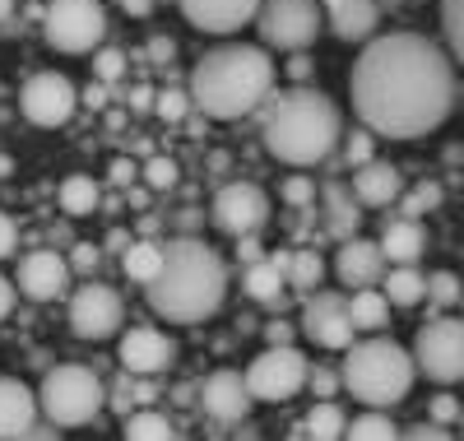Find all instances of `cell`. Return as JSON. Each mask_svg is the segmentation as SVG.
<instances>
[{"instance_id": "obj_2", "label": "cell", "mask_w": 464, "mask_h": 441, "mask_svg": "<svg viewBox=\"0 0 464 441\" xmlns=\"http://www.w3.org/2000/svg\"><path fill=\"white\" fill-rule=\"evenodd\" d=\"M190 98L214 122H237L275 98V56L251 43L214 47L190 70Z\"/></svg>"}, {"instance_id": "obj_54", "label": "cell", "mask_w": 464, "mask_h": 441, "mask_svg": "<svg viewBox=\"0 0 464 441\" xmlns=\"http://www.w3.org/2000/svg\"><path fill=\"white\" fill-rule=\"evenodd\" d=\"M10 15V0H0V19H5Z\"/></svg>"}, {"instance_id": "obj_51", "label": "cell", "mask_w": 464, "mask_h": 441, "mask_svg": "<svg viewBox=\"0 0 464 441\" xmlns=\"http://www.w3.org/2000/svg\"><path fill=\"white\" fill-rule=\"evenodd\" d=\"M84 103H89L93 112H98V107L107 103V84H102V79H98V84H89V89H84Z\"/></svg>"}, {"instance_id": "obj_37", "label": "cell", "mask_w": 464, "mask_h": 441, "mask_svg": "<svg viewBox=\"0 0 464 441\" xmlns=\"http://www.w3.org/2000/svg\"><path fill=\"white\" fill-rule=\"evenodd\" d=\"M459 279L450 274V270H437V274H428V302L432 307H455L459 302Z\"/></svg>"}, {"instance_id": "obj_31", "label": "cell", "mask_w": 464, "mask_h": 441, "mask_svg": "<svg viewBox=\"0 0 464 441\" xmlns=\"http://www.w3.org/2000/svg\"><path fill=\"white\" fill-rule=\"evenodd\" d=\"M321 279H325V260H321V251H293V256H288V289L312 293Z\"/></svg>"}, {"instance_id": "obj_19", "label": "cell", "mask_w": 464, "mask_h": 441, "mask_svg": "<svg viewBox=\"0 0 464 441\" xmlns=\"http://www.w3.org/2000/svg\"><path fill=\"white\" fill-rule=\"evenodd\" d=\"M334 274L343 279L348 289H372L376 279L385 274V251H381V242H367V237H348V242H339Z\"/></svg>"}, {"instance_id": "obj_36", "label": "cell", "mask_w": 464, "mask_h": 441, "mask_svg": "<svg viewBox=\"0 0 464 441\" xmlns=\"http://www.w3.org/2000/svg\"><path fill=\"white\" fill-rule=\"evenodd\" d=\"M126 74V52L121 47H98L93 52V79H102V84H121Z\"/></svg>"}, {"instance_id": "obj_41", "label": "cell", "mask_w": 464, "mask_h": 441, "mask_svg": "<svg viewBox=\"0 0 464 441\" xmlns=\"http://www.w3.org/2000/svg\"><path fill=\"white\" fill-rule=\"evenodd\" d=\"M284 200H288L293 210L316 205V181H306V177H288V181H284Z\"/></svg>"}, {"instance_id": "obj_21", "label": "cell", "mask_w": 464, "mask_h": 441, "mask_svg": "<svg viewBox=\"0 0 464 441\" xmlns=\"http://www.w3.org/2000/svg\"><path fill=\"white\" fill-rule=\"evenodd\" d=\"M321 10L330 15V28L343 43H372L376 37V24H381L376 0H321Z\"/></svg>"}, {"instance_id": "obj_32", "label": "cell", "mask_w": 464, "mask_h": 441, "mask_svg": "<svg viewBox=\"0 0 464 441\" xmlns=\"http://www.w3.org/2000/svg\"><path fill=\"white\" fill-rule=\"evenodd\" d=\"M441 33H446L455 65L464 70V0H441Z\"/></svg>"}, {"instance_id": "obj_50", "label": "cell", "mask_w": 464, "mask_h": 441, "mask_svg": "<svg viewBox=\"0 0 464 441\" xmlns=\"http://www.w3.org/2000/svg\"><path fill=\"white\" fill-rule=\"evenodd\" d=\"M130 19H144V15H153V0H116Z\"/></svg>"}, {"instance_id": "obj_35", "label": "cell", "mask_w": 464, "mask_h": 441, "mask_svg": "<svg viewBox=\"0 0 464 441\" xmlns=\"http://www.w3.org/2000/svg\"><path fill=\"white\" fill-rule=\"evenodd\" d=\"M395 205H400V214L418 219V214H428V210H437V205H441V186H437V181H422V186H413L409 195H400Z\"/></svg>"}, {"instance_id": "obj_4", "label": "cell", "mask_w": 464, "mask_h": 441, "mask_svg": "<svg viewBox=\"0 0 464 441\" xmlns=\"http://www.w3.org/2000/svg\"><path fill=\"white\" fill-rule=\"evenodd\" d=\"M265 149L288 168H316L321 158H330V149L343 140V122H339V107L316 93V89H288L275 93L265 103Z\"/></svg>"}, {"instance_id": "obj_24", "label": "cell", "mask_w": 464, "mask_h": 441, "mask_svg": "<svg viewBox=\"0 0 464 441\" xmlns=\"http://www.w3.org/2000/svg\"><path fill=\"white\" fill-rule=\"evenodd\" d=\"M422 247H428V232L418 228V219L400 214V219H385V223H381V251H385V260L413 265V260L422 256Z\"/></svg>"}, {"instance_id": "obj_14", "label": "cell", "mask_w": 464, "mask_h": 441, "mask_svg": "<svg viewBox=\"0 0 464 441\" xmlns=\"http://www.w3.org/2000/svg\"><path fill=\"white\" fill-rule=\"evenodd\" d=\"M353 316H348V298L334 293H316L302 311V335L316 339L321 348H348L353 344Z\"/></svg>"}, {"instance_id": "obj_26", "label": "cell", "mask_w": 464, "mask_h": 441, "mask_svg": "<svg viewBox=\"0 0 464 441\" xmlns=\"http://www.w3.org/2000/svg\"><path fill=\"white\" fill-rule=\"evenodd\" d=\"M381 293L391 298V307H418L428 298V274H418L413 265H395L391 274H381Z\"/></svg>"}, {"instance_id": "obj_10", "label": "cell", "mask_w": 464, "mask_h": 441, "mask_svg": "<svg viewBox=\"0 0 464 441\" xmlns=\"http://www.w3.org/2000/svg\"><path fill=\"white\" fill-rule=\"evenodd\" d=\"M306 377H312V363H306L302 348H293V344H269L246 368V386H251L256 399H265V405L293 399L306 386Z\"/></svg>"}, {"instance_id": "obj_6", "label": "cell", "mask_w": 464, "mask_h": 441, "mask_svg": "<svg viewBox=\"0 0 464 441\" xmlns=\"http://www.w3.org/2000/svg\"><path fill=\"white\" fill-rule=\"evenodd\" d=\"M37 405L43 414L56 423V427H84L102 414L107 405V390L98 381L93 368L84 363H65V368H52L43 377V390H37Z\"/></svg>"}, {"instance_id": "obj_45", "label": "cell", "mask_w": 464, "mask_h": 441, "mask_svg": "<svg viewBox=\"0 0 464 441\" xmlns=\"http://www.w3.org/2000/svg\"><path fill=\"white\" fill-rule=\"evenodd\" d=\"M14 242H19V228H14V219H10V214H0V260H5V256L14 251Z\"/></svg>"}, {"instance_id": "obj_13", "label": "cell", "mask_w": 464, "mask_h": 441, "mask_svg": "<svg viewBox=\"0 0 464 441\" xmlns=\"http://www.w3.org/2000/svg\"><path fill=\"white\" fill-rule=\"evenodd\" d=\"M265 219H269V200H265V191L251 186V181H227V186L214 195V223H218L223 232H232V237L260 232Z\"/></svg>"}, {"instance_id": "obj_9", "label": "cell", "mask_w": 464, "mask_h": 441, "mask_svg": "<svg viewBox=\"0 0 464 441\" xmlns=\"http://www.w3.org/2000/svg\"><path fill=\"white\" fill-rule=\"evenodd\" d=\"M256 24H260L265 47L306 52L321 37V0H265Z\"/></svg>"}, {"instance_id": "obj_39", "label": "cell", "mask_w": 464, "mask_h": 441, "mask_svg": "<svg viewBox=\"0 0 464 441\" xmlns=\"http://www.w3.org/2000/svg\"><path fill=\"white\" fill-rule=\"evenodd\" d=\"M144 181L153 191H172L177 186V163H172V158H149V163H144Z\"/></svg>"}, {"instance_id": "obj_53", "label": "cell", "mask_w": 464, "mask_h": 441, "mask_svg": "<svg viewBox=\"0 0 464 441\" xmlns=\"http://www.w3.org/2000/svg\"><path fill=\"white\" fill-rule=\"evenodd\" d=\"M130 103H135V107H153V93H149V89H135Z\"/></svg>"}, {"instance_id": "obj_43", "label": "cell", "mask_w": 464, "mask_h": 441, "mask_svg": "<svg viewBox=\"0 0 464 441\" xmlns=\"http://www.w3.org/2000/svg\"><path fill=\"white\" fill-rule=\"evenodd\" d=\"M98 256H102L98 247H89V242H80V247H74V251H70V270H74V274H93V265H98Z\"/></svg>"}, {"instance_id": "obj_16", "label": "cell", "mask_w": 464, "mask_h": 441, "mask_svg": "<svg viewBox=\"0 0 464 441\" xmlns=\"http://www.w3.org/2000/svg\"><path fill=\"white\" fill-rule=\"evenodd\" d=\"M70 260L65 256H56V251H33V256H24L19 260V289L33 298V302H56V298H65V289H70Z\"/></svg>"}, {"instance_id": "obj_47", "label": "cell", "mask_w": 464, "mask_h": 441, "mask_svg": "<svg viewBox=\"0 0 464 441\" xmlns=\"http://www.w3.org/2000/svg\"><path fill=\"white\" fill-rule=\"evenodd\" d=\"M265 339H269V344H293V326H284V320H269Z\"/></svg>"}, {"instance_id": "obj_12", "label": "cell", "mask_w": 464, "mask_h": 441, "mask_svg": "<svg viewBox=\"0 0 464 441\" xmlns=\"http://www.w3.org/2000/svg\"><path fill=\"white\" fill-rule=\"evenodd\" d=\"M121 316H126L121 293L107 289V284H84L80 293L70 298V330L80 339L98 344V339L116 335V330H121Z\"/></svg>"}, {"instance_id": "obj_52", "label": "cell", "mask_w": 464, "mask_h": 441, "mask_svg": "<svg viewBox=\"0 0 464 441\" xmlns=\"http://www.w3.org/2000/svg\"><path fill=\"white\" fill-rule=\"evenodd\" d=\"M111 177L126 186V181H135V168H130V163H116V168H111Z\"/></svg>"}, {"instance_id": "obj_56", "label": "cell", "mask_w": 464, "mask_h": 441, "mask_svg": "<svg viewBox=\"0 0 464 441\" xmlns=\"http://www.w3.org/2000/svg\"><path fill=\"white\" fill-rule=\"evenodd\" d=\"M459 307H464V293H459Z\"/></svg>"}, {"instance_id": "obj_23", "label": "cell", "mask_w": 464, "mask_h": 441, "mask_svg": "<svg viewBox=\"0 0 464 441\" xmlns=\"http://www.w3.org/2000/svg\"><path fill=\"white\" fill-rule=\"evenodd\" d=\"M288 256L293 251H275V256H260L246 265V293L265 307H284V289H288Z\"/></svg>"}, {"instance_id": "obj_25", "label": "cell", "mask_w": 464, "mask_h": 441, "mask_svg": "<svg viewBox=\"0 0 464 441\" xmlns=\"http://www.w3.org/2000/svg\"><path fill=\"white\" fill-rule=\"evenodd\" d=\"M325 205H330V232L339 237V242L358 237V228H362V200H358L353 191L339 186V181H330V186H325Z\"/></svg>"}, {"instance_id": "obj_38", "label": "cell", "mask_w": 464, "mask_h": 441, "mask_svg": "<svg viewBox=\"0 0 464 441\" xmlns=\"http://www.w3.org/2000/svg\"><path fill=\"white\" fill-rule=\"evenodd\" d=\"M190 107H196V98H190V93H181V89H168V93H159V98H153V112H159L163 122H181V116H186Z\"/></svg>"}, {"instance_id": "obj_18", "label": "cell", "mask_w": 464, "mask_h": 441, "mask_svg": "<svg viewBox=\"0 0 464 441\" xmlns=\"http://www.w3.org/2000/svg\"><path fill=\"white\" fill-rule=\"evenodd\" d=\"M265 0H181V15L200 33H237L260 15Z\"/></svg>"}, {"instance_id": "obj_22", "label": "cell", "mask_w": 464, "mask_h": 441, "mask_svg": "<svg viewBox=\"0 0 464 441\" xmlns=\"http://www.w3.org/2000/svg\"><path fill=\"white\" fill-rule=\"evenodd\" d=\"M37 414H43L37 395L14 377H0V436H28Z\"/></svg>"}, {"instance_id": "obj_27", "label": "cell", "mask_w": 464, "mask_h": 441, "mask_svg": "<svg viewBox=\"0 0 464 441\" xmlns=\"http://www.w3.org/2000/svg\"><path fill=\"white\" fill-rule=\"evenodd\" d=\"M348 316H353L358 330H381L385 316H391V298L376 293V284L372 289H353V298H348Z\"/></svg>"}, {"instance_id": "obj_8", "label": "cell", "mask_w": 464, "mask_h": 441, "mask_svg": "<svg viewBox=\"0 0 464 441\" xmlns=\"http://www.w3.org/2000/svg\"><path fill=\"white\" fill-rule=\"evenodd\" d=\"M413 363L437 386L464 381V320H450V316L428 320L413 339Z\"/></svg>"}, {"instance_id": "obj_15", "label": "cell", "mask_w": 464, "mask_h": 441, "mask_svg": "<svg viewBox=\"0 0 464 441\" xmlns=\"http://www.w3.org/2000/svg\"><path fill=\"white\" fill-rule=\"evenodd\" d=\"M172 358H177V344L149 326H135L121 335V368L130 377H159L172 368Z\"/></svg>"}, {"instance_id": "obj_48", "label": "cell", "mask_w": 464, "mask_h": 441, "mask_svg": "<svg viewBox=\"0 0 464 441\" xmlns=\"http://www.w3.org/2000/svg\"><path fill=\"white\" fill-rule=\"evenodd\" d=\"M149 56H153V61H172V56H177L172 37H153V43H149Z\"/></svg>"}, {"instance_id": "obj_7", "label": "cell", "mask_w": 464, "mask_h": 441, "mask_svg": "<svg viewBox=\"0 0 464 441\" xmlns=\"http://www.w3.org/2000/svg\"><path fill=\"white\" fill-rule=\"evenodd\" d=\"M47 43L65 56H89L107 37V15L98 0H52L47 5Z\"/></svg>"}, {"instance_id": "obj_40", "label": "cell", "mask_w": 464, "mask_h": 441, "mask_svg": "<svg viewBox=\"0 0 464 441\" xmlns=\"http://www.w3.org/2000/svg\"><path fill=\"white\" fill-rule=\"evenodd\" d=\"M372 131L362 126V131H353V135H343V158H348V163H353V168H362V163H372Z\"/></svg>"}, {"instance_id": "obj_55", "label": "cell", "mask_w": 464, "mask_h": 441, "mask_svg": "<svg viewBox=\"0 0 464 441\" xmlns=\"http://www.w3.org/2000/svg\"><path fill=\"white\" fill-rule=\"evenodd\" d=\"M0 172H10V158H0Z\"/></svg>"}, {"instance_id": "obj_34", "label": "cell", "mask_w": 464, "mask_h": 441, "mask_svg": "<svg viewBox=\"0 0 464 441\" xmlns=\"http://www.w3.org/2000/svg\"><path fill=\"white\" fill-rule=\"evenodd\" d=\"M348 436H358V441H381V436H400L395 418L385 414V409H367L362 418L348 423Z\"/></svg>"}, {"instance_id": "obj_49", "label": "cell", "mask_w": 464, "mask_h": 441, "mask_svg": "<svg viewBox=\"0 0 464 441\" xmlns=\"http://www.w3.org/2000/svg\"><path fill=\"white\" fill-rule=\"evenodd\" d=\"M10 311H14V284H10L5 274H0V320H5Z\"/></svg>"}, {"instance_id": "obj_29", "label": "cell", "mask_w": 464, "mask_h": 441, "mask_svg": "<svg viewBox=\"0 0 464 441\" xmlns=\"http://www.w3.org/2000/svg\"><path fill=\"white\" fill-rule=\"evenodd\" d=\"M297 436H321V441H330V436H348V418H343V409H339V405L321 399V405H312L306 423L297 427Z\"/></svg>"}, {"instance_id": "obj_46", "label": "cell", "mask_w": 464, "mask_h": 441, "mask_svg": "<svg viewBox=\"0 0 464 441\" xmlns=\"http://www.w3.org/2000/svg\"><path fill=\"white\" fill-rule=\"evenodd\" d=\"M288 74L297 79V84H306V79H312V61H306V52H293V61H288Z\"/></svg>"}, {"instance_id": "obj_1", "label": "cell", "mask_w": 464, "mask_h": 441, "mask_svg": "<svg viewBox=\"0 0 464 441\" xmlns=\"http://www.w3.org/2000/svg\"><path fill=\"white\" fill-rule=\"evenodd\" d=\"M353 112L372 135L418 140L455 107V56L422 33H385L362 43L348 74Z\"/></svg>"}, {"instance_id": "obj_33", "label": "cell", "mask_w": 464, "mask_h": 441, "mask_svg": "<svg viewBox=\"0 0 464 441\" xmlns=\"http://www.w3.org/2000/svg\"><path fill=\"white\" fill-rule=\"evenodd\" d=\"M126 436H135V441H168L172 436V423L159 409H140V414L126 418Z\"/></svg>"}, {"instance_id": "obj_30", "label": "cell", "mask_w": 464, "mask_h": 441, "mask_svg": "<svg viewBox=\"0 0 464 441\" xmlns=\"http://www.w3.org/2000/svg\"><path fill=\"white\" fill-rule=\"evenodd\" d=\"M98 181L93 177H65L61 181V210L65 214H93L98 210Z\"/></svg>"}, {"instance_id": "obj_28", "label": "cell", "mask_w": 464, "mask_h": 441, "mask_svg": "<svg viewBox=\"0 0 464 441\" xmlns=\"http://www.w3.org/2000/svg\"><path fill=\"white\" fill-rule=\"evenodd\" d=\"M121 270H126V279H135V284H153V274L163 270V247L159 242H135V247H126L121 251Z\"/></svg>"}, {"instance_id": "obj_5", "label": "cell", "mask_w": 464, "mask_h": 441, "mask_svg": "<svg viewBox=\"0 0 464 441\" xmlns=\"http://www.w3.org/2000/svg\"><path fill=\"white\" fill-rule=\"evenodd\" d=\"M343 353V390H353V399H362L367 409H391L413 390L418 363L395 339H362L348 344Z\"/></svg>"}, {"instance_id": "obj_11", "label": "cell", "mask_w": 464, "mask_h": 441, "mask_svg": "<svg viewBox=\"0 0 464 441\" xmlns=\"http://www.w3.org/2000/svg\"><path fill=\"white\" fill-rule=\"evenodd\" d=\"M19 107H24V116L33 126L56 131V126H65L74 116V107H80V89H74L65 74H56V70H37L19 89Z\"/></svg>"}, {"instance_id": "obj_17", "label": "cell", "mask_w": 464, "mask_h": 441, "mask_svg": "<svg viewBox=\"0 0 464 441\" xmlns=\"http://www.w3.org/2000/svg\"><path fill=\"white\" fill-rule=\"evenodd\" d=\"M251 386H246V372H214L205 386H200V409L218 423H237L251 414Z\"/></svg>"}, {"instance_id": "obj_20", "label": "cell", "mask_w": 464, "mask_h": 441, "mask_svg": "<svg viewBox=\"0 0 464 441\" xmlns=\"http://www.w3.org/2000/svg\"><path fill=\"white\" fill-rule=\"evenodd\" d=\"M353 195L362 200V210H391L395 200L404 195V177L395 163H381V158H372V163H362L353 172Z\"/></svg>"}, {"instance_id": "obj_3", "label": "cell", "mask_w": 464, "mask_h": 441, "mask_svg": "<svg viewBox=\"0 0 464 441\" xmlns=\"http://www.w3.org/2000/svg\"><path fill=\"white\" fill-rule=\"evenodd\" d=\"M227 298V270L214 247L181 237V242L163 247V270L149 284V307L177 320V326H196L209 320Z\"/></svg>"}, {"instance_id": "obj_42", "label": "cell", "mask_w": 464, "mask_h": 441, "mask_svg": "<svg viewBox=\"0 0 464 441\" xmlns=\"http://www.w3.org/2000/svg\"><path fill=\"white\" fill-rule=\"evenodd\" d=\"M306 386H312V390H316L321 399H330V395H334V390L343 386V372H334V368H316L312 377H306Z\"/></svg>"}, {"instance_id": "obj_44", "label": "cell", "mask_w": 464, "mask_h": 441, "mask_svg": "<svg viewBox=\"0 0 464 441\" xmlns=\"http://www.w3.org/2000/svg\"><path fill=\"white\" fill-rule=\"evenodd\" d=\"M428 414H432L437 423H455V418H459V405H455L450 395H437L432 405H428Z\"/></svg>"}]
</instances>
